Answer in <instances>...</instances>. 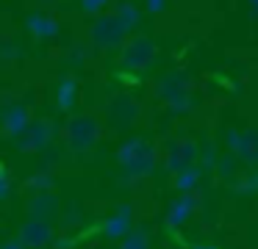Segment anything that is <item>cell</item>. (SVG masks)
Instances as JSON below:
<instances>
[{
	"label": "cell",
	"instance_id": "1",
	"mask_svg": "<svg viewBox=\"0 0 258 249\" xmlns=\"http://www.w3.org/2000/svg\"><path fill=\"white\" fill-rule=\"evenodd\" d=\"M156 97L161 100V103L169 108V114H175V116L191 114V108L197 105L191 75L183 72V69L164 72V75L156 80Z\"/></svg>",
	"mask_w": 258,
	"mask_h": 249
},
{
	"label": "cell",
	"instance_id": "2",
	"mask_svg": "<svg viewBox=\"0 0 258 249\" xmlns=\"http://www.w3.org/2000/svg\"><path fill=\"white\" fill-rule=\"evenodd\" d=\"M61 133H64V144H67L70 152L84 155L97 147V141L103 136V125L95 114H73Z\"/></svg>",
	"mask_w": 258,
	"mask_h": 249
},
{
	"label": "cell",
	"instance_id": "3",
	"mask_svg": "<svg viewBox=\"0 0 258 249\" xmlns=\"http://www.w3.org/2000/svg\"><path fill=\"white\" fill-rule=\"evenodd\" d=\"M158 58V44L150 36H128L119 44V66L131 72H142Z\"/></svg>",
	"mask_w": 258,
	"mask_h": 249
},
{
	"label": "cell",
	"instance_id": "4",
	"mask_svg": "<svg viewBox=\"0 0 258 249\" xmlns=\"http://www.w3.org/2000/svg\"><path fill=\"white\" fill-rule=\"evenodd\" d=\"M131 33L125 31V25L114 17V11H103L92 20L89 25V42L95 44L97 50H111V47H119V44L128 39Z\"/></svg>",
	"mask_w": 258,
	"mask_h": 249
},
{
	"label": "cell",
	"instance_id": "5",
	"mask_svg": "<svg viewBox=\"0 0 258 249\" xmlns=\"http://www.w3.org/2000/svg\"><path fill=\"white\" fill-rule=\"evenodd\" d=\"M56 130H58L56 122L50 119H31L28 127L14 138V144H17L20 152H42V149H47L53 144Z\"/></svg>",
	"mask_w": 258,
	"mask_h": 249
},
{
	"label": "cell",
	"instance_id": "6",
	"mask_svg": "<svg viewBox=\"0 0 258 249\" xmlns=\"http://www.w3.org/2000/svg\"><path fill=\"white\" fill-rule=\"evenodd\" d=\"M200 205H203L200 191H180L178 197L169 202L167 216H164V224H167V230H180V227H186V224H189V221L197 216Z\"/></svg>",
	"mask_w": 258,
	"mask_h": 249
},
{
	"label": "cell",
	"instance_id": "7",
	"mask_svg": "<svg viewBox=\"0 0 258 249\" xmlns=\"http://www.w3.org/2000/svg\"><path fill=\"white\" fill-rule=\"evenodd\" d=\"M197 152H200V144L191 141V138H169V141L164 144V152H161L164 169H167L169 175H175V172L197 163Z\"/></svg>",
	"mask_w": 258,
	"mask_h": 249
},
{
	"label": "cell",
	"instance_id": "8",
	"mask_svg": "<svg viewBox=\"0 0 258 249\" xmlns=\"http://www.w3.org/2000/svg\"><path fill=\"white\" fill-rule=\"evenodd\" d=\"M139 119V103H136L131 94L119 92L108 100L106 105V122L114 127V130H131Z\"/></svg>",
	"mask_w": 258,
	"mask_h": 249
},
{
	"label": "cell",
	"instance_id": "9",
	"mask_svg": "<svg viewBox=\"0 0 258 249\" xmlns=\"http://www.w3.org/2000/svg\"><path fill=\"white\" fill-rule=\"evenodd\" d=\"M17 238H20V243H23L25 249H45L47 243L56 241V232H53V224H50V221L28 219V221H23Z\"/></svg>",
	"mask_w": 258,
	"mask_h": 249
},
{
	"label": "cell",
	"instance_id": "10",
	"mask_svg": "<svg viewBox=\"0 0 258 249\" xmlns=\"http://www.w3.org/2000/svg\"><path fill=\"white\" fill-rule=\"evenodd\" d=\"M28 122H31L28 105H23V103H6V105H0V130H3V136L17 138L20 133L28 127Z\"/></svg>",
	"mask_w": 258,
	"mask_h": 249
},
{
	"label": "cell",
	"instance_id": "11",
	"mask_svg": "<svg viewBox=\"0 0 258 249\" xmlns=\"http://www.w3.org/2000/svg\"><path fill=\"white\" fill-rule=\"evenodd\" d=\"M156 166H158V149H156V144H153L150 149H145L142 155H136L134 160H128V163L122 166V186H131V183H139V180H145V177H150L153 172H156Z\"/></svg>",
	"mask_w": 258,
	"mask_h": 249
},
{
	"label": "cell",
	"instance_id": "12",
	"mask_svg": "<svg viewBox=\"0 0 258 249\" xmlns=\"http://www.w3.org/2000/svg\"><path fill=\"white\" fill-rule=\"evenodd\" d=\"M134 221H136V213H134V205H119L106 221H103L100 232L103 238H111V241H119L125 238L131 230H134Z\"/></svg>",
	"mask_w": 258,
	"mask_h": 249
},
{
	"label": "cell",
	"instance_id": "13",
	"mask_svg": "<svg viewBox=\"0 0 258 249\" xmlns=\"http://www.w3.org/2000/svg\"><path fill=\"white\" fill-rule=\"evenodd\" d=\"M58 210H61V199L53 191H36L28 199V216L31 219H42V221H56Z\"/></svg>",
	"mask_w": 258,
	"mask_h": 249
},
{
	"label": "cell",
	"instance_id": "14",
	"mask_svg": "<svg viewBox=\"0 0 258 249\" xmlns=\"http://www.w3.org/2000/svg\"><path fill=\"white\" fill-rule=\"evenodd\" d=\"M25 28H28L31 36L39 39V42L58 36V31H61L58 20H56L53 14H47V11H34V14H28V20H25Z\"/></svg>",
	"mask_w": 258,
	"mask_h": 249
},
{
	"label": "cell",
	"instance_id": "15",
	"mask_svg": "<svg viewBox=\"0 0 258 249\" xmlns=\"http://www.w3.org/2000/svg\"><path fill=\"white\" fill-rule=\"evenodd\" d=\"M233 155L244 166H258V127H244V130H239V141H236Z\"/></svg>",
	"mask_w": 258,
	"mask_h": 249
},
{
	"label": "cell",
	"instance_id": "16",
	"mask_svg": "<svg viewBox=\"0 0 258 249\" xmlns=\"http://www.w3.org/2000/svg\"><path fill=\"white\" fill-rule=\"evenodd\" d=\"M203 166L200 163H191V166H186V169H180V172H175L172 175V186H175V191H197L200 188V180H203Z\"/></svg>",
	"mask_w": 258,
	"mask_h": 249
},
{
	"label": "cell",
	"instance_id": "17",
	"mask_svg": "<svg viewBox=\"0 0 258 249\" xmlns=\"http://www.w3.org/2000/svg\"><path fill=\"white\" fill-rule=\"evenodd\" d=\"M111 11H114V17L125 25V31H128V33H134L136 28H139L142 11H139V6H136V3H131V0H117Z\"/></svg>",
	"mask_w": 258,
	"mask_h": 249
},
{
	"label": "cell",
	"instance_id": "18",
	"mask_svg": "<svg viewBox=\"0 0 258 249\" xmlns=\"http://www.w3.org/2000/svg\"><path fill=\"white\" fill-rule=\"evenodd\" d=\"M153 144L147 141V138H142V136H128L122 144L117 147V160H119V166H125L128 160H134L136 155H142L145 149H150Z\"/></svg>",
	"mask_w": 258,
	"mask_h": 249
},
{
	"label": "cell",
	"instance_id": "19",
	"mask_svg": "<svg viewBox=\"0 0 258 249\" xmlns=\"http://www.w3.org/2000/svg\"><path fill=\"white\" fill-rule=\"evenodd\" d=\"M78 103V80L75 77H61L56 89V105L61 111H73Z\"/></svg>",
	"mask_w": 258,
	"mask_h": 249
},
{
	"label": "cell",
	"instance_id": "20",
	"mask_svg": "<svg viewBox=\"0 0 258 249\" xmlns=\"http://www.w3.org/2000/svg\"><path fill=\"white\" fill-rule=\"evenodd\" d=\"M230 188L239 197H255L258 194V166H250L244 175H236V180H230Z\"/></svg>",
	"mask_w": 258,
	"mask_h": 249
},
{
	"label": "cell",
	"instance_id": "21",
	"mask_svg": "<svg viewBox=\"0 0 258 249\" xmlns=\"http://www.w3.org/2000/svg\"><path fill=\"white\" fill-rule=\"evenodd\" d=\"M56 221L64 227V230H75V227L84 221V208H81L78 202H73V199H70V202L61 205V210H58V219H56Z\"/></svg>",
	"mask_w": 258,
	"mask_h": 249
},
{
	"label": "cell",
	"instance_id": "22",
	"mask_svg": "<svg viewBox=\"0 0 258 249\" xmlns=\"http://www.w3.org/2000/svg\"><path fill=\"white\" fill-rule=\"evenodd\" d=\"M119 249H150L153 238H150V230L147 227H134L125 238H119Z\"/></svg>",
	"mask_w": 258,
	"mask_h": 249
},
{
	"label": "cell",
	"instance_id": "23",
	"mask_svg": "<svg viewBox=\"0 0 258 249\" xmlns=\"http://www.w3.org/2000/svg\"><path fill=\"white\" fill-rule=\"evenodd\" d=\"M217 160H219L217 141H214V138H206V141L200 144V152H197V163L203 166V172H214Z\"/></svg>",
	"mask_w": 258,
	"mask_h": 249
},
{
	"label": "cell",
	"instance_id": "24",
	"mask_svg": "<svg viewBox=\"0 0 258 249\" xmlns=\"http://www.w3.org/2000/svg\"><path fill=\"white\" fill-rule=\"evenodd\" d=\"M239 166H241V160L236 158L233 152H225V155H219L214 172H217V177H222V180H233V177L239 175Z\"/></svg>",
	"mask_w": 258,
	"mask_h": 249
},
{
	"label": "cell",
	"instance_id": "25",
	"mask_svg": "<svg viewBox=\"0 0 258 249\" xmlns=\"http://www.w3.org/2000/svg\"><path fill=\"white\" fill-rule=\"evenodd\" d=\"M53 169H39V172H34V175L25 180V188L28 191H53Z\"/></svg>",
	"mask_w": 258,
	"mask_h": 249
},
{
	"label": "cell",
	"instance_id": "26",
	"mask_svg": "<svg viewBox=\"0 0 258 249\" xmlns=\"http://www.w3.org/2000/svg\"><path fill=\"white\" fill-rule=\"evenodd\" d=\"M111 3L114 0H81V11H84L86 17H97V14H103V11H108Z\"/></svg>",
	"mask_w": 258,
	"mask_h": 249
},
{
	"label": "cell",
	"instance_id": "27",
	"mask_svg": "<svg viewBox=\"0 0 258 249\" xmlns=\"http://www.w3.org/2000/svg\"><path fill=\"white\" fill-rule=\"evenodd\" d=\"M86 58H89V50H86V47H81V44L70 47V53H67L70 66H84V64H86Z\"/></svg>",
	"mask_w": 258,
	"mask_h": 249
},
{
	"label": "cell",
	"instance_id": "28",
	"mask_svg": "<svg viewBox=\"0 0 258 249\" xmlns=\"http://www.w3.org/2000/svg\"><path fill=\"white\" fill-rule=\"evenodd\" d=\"M9 197H12V177H9V172L0 166V202H6Z\"/></svg>",
	"mask_w": 258,
	"mask_h": 249
},
{
	"label": "cell",
	"instance_id": "29",
	"mask_svg": "<svg viewBox=\"0 0 258 249\" xmlns=\"http://www.w3.org/2000/svg\"><path fill=\"white\" fill-rule=\"evenodd\" d=\"M145 6L150 14H164L169 9V0H145Z\"/></svg>",
	"mask_w": 258,
	"mask_h": 249
},
{
	"label": "cell",
	"instance_id": "30",
	"mask_svg": "<svg viewBox=\"0 0 258 249\" xmlns=\"http://www.w3.org/2000/svg\"><path fill=\"white\" fill-rule=\"evenodd\" d=\"M236 141H239V130H236V127L225 130V147H228V152H233V149H236Z\"/></svg>",
	"mask_w": 258,
	"mask_h": 249
},
{
	"label": "cell",
	"instance_id": "31",
	"mask_svg": "<svg viewBox=\"0 0 258 249\" xmlns=\"http://www.w3.org/2000/svg\"><path fill=\"white\" fill-rule=\"evenodd\" d=\"M53 243H56V249H73V238H67V235H64V238H56V241H53Z\"/></svg>",
	"mask_w": 258,
	"mask_h": 249
},
{
	"label": "cell",
	"instance_id": "32",
	"mask_svg": "<svg viewBox=\"0 0 258 249\" xmlns=\"http://www.w3.org/2000/svg\"><path fill=\"white\" fill-rule=\"evenodd\" d=\"M247 6H250V17L258 20V0H247Z\"/></svg>",
	"mask_w": 258,
	"mask_h": 249
},
{
	"label": "cell",
	"instance_id": "33",
	"mask_svg": "<svg viewBox=\"0 0 258 249\" xmlns=\"http://www.w3.org/2000/svg\"><path fill=\"white\" fill-rule=\"evenodd\" d=\"M191 249H219L217 243H211V241H203V243H195Z\"/></svg>",
	"mask_w": 258,
	"mask_h": 249
},
{
	"label": "cell",
	"instance_id": "34",
	"mask_svg": "<svg viewBox=\"0 0 258 249\" xmlns=\"http://www.w3.org/2000/svg\"><path fill=\"white\" fill-rule=\"evenodd\" d=\"M39 3H56V0H39Z\"/></svg>",
	"mask_w": 258,
	"mask_h": 249
},
{
	"label": "cell",
	"instance_id": "35",
	"mask_svg": "<svg viewBox=\"0 0 258 249\" xmlns=\"http://www.w3.org/2000/svg\"><path fill=\"white\" fill-rule=\"evenodd\" d=\"M23 249H25V246H23Z\"/></svg>",
	"mask_w": 258,
	"mask_h": 249
}]
</instances>
